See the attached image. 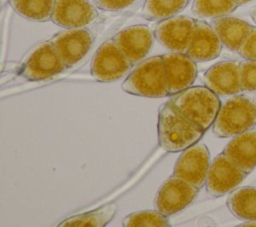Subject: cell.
I'll use <instances>...</instances> for the list:
<instances>
[{"label":"cell","instance_id":"obj_1","mask_svg":"<svg viewBox=\"0 0 256 227\" xmlns=\"http://www.w3.org/2000/svg\"><path fill=\"white\" fill-rule=\"evenodd\" d=\"M158 142L167 152L184 151L199 142L204 130L181 114L168 101L158 111Z\"/></svg>","mask_w":256,"mask_h":227},{"label":"cell","instance_id":"obj_2","mask_svg":"<svg viewBox=\"0 0 256 227\" xmlns=\"http://www.w3.org/2000/svg\"><path fill=\"white\" fill-rule=\"evenodd\" d=\"M168 102L204 131L213 125L221 107L218 95L207 86H191L172 95Z\"/></svg>","mask_w":256,"mask_h":227},{"label":"cell","instance_id":"obj_3","mask_svg":"<svg viewBox=\"0 0 256 227\" xmlns=\"http://www.w3.org/2000/svg\"><path fill=\"white\" fill-rule=\"evenodd\" d=\"M128 94L162 98L169 95V87L162 56H152L138 63L122 83Z\"/></svg>","mask_w":256,"mask_h":227},{"label":"cell","instance_id":"obj_4","mask_svg":"<svg viewBox=\"0 0 256 227\" xmlns=\"http://www.w3.org/2000/svg\"><path fill=\"white\" fill-rule=\"evenodd\" d=\"M256 124L254 102L243 95H233L227 99L218 111L212 125L213 133L220 138L234 137Z\"/></svg>","mask_w":256,"mask_h":227},{"label":"cell","instance_id":"obj_5","mask_svg":"<svg viewBox=\"0 0 256 227\" xmlns=\"http://www.w3.org/2000/svg\"><path fill=\"white\" fill-rule=\"evenodd\" d=\"M133 64L112 38L106 40L96 51L91 61L92 77L102 83H110L124 77Z\"/></svg>","mask_w":256,"mask_h":227},{"label":"cell","instance_id":"obj_6","mask_svg":"<svg viewBox=\"0 0 256 227\" xmlns=\"http://www.w3.org/2000/svg\"><path fill=\"white\" fill-rule=\"evenodd\" d=\"M198 191L196 186L173 174L159 187L154 199L155 209L166 217L175 215L194 201Z\"/></svg>","mask_w":256,"mask_h":227},{"label":"cell","instance_id":"obj_7","mask_svg":"<svg viewBox=\"0 0 256 227\" xmlns=\"http://www.w3.org/2000/svg\"><path fill=\"white\" fill-rule=\"evenodd\" d=\"M247 173L224 152L211 162L207 177L206 190L213 197H220L235 190L245 179Z\"/></svg>","mask_w":256,"mask_h":227},{"label":"cell","instance_id":"obj_8","mask_svg":"<svg viewBox=\"0 0 256 227\" xmlns=\"http://www.w3.org/2000/svg\"><path fill=\"white\" fill-rule=\"evenodd\" d=\"M196 27L189 16H173L159 21L154 29L155 39L169 52L187 53Z\"/></svg>","mask_w":256,"mask_h":227},{"label":"cell","instance_id":"obj_9","mask_svg":"<svg viewBox=\"0 0 256 227\" xmlns=\"http://www.w3.org/2000/svg\"><path fill=\"white\" fill-rule=\"evenodd\" d=\"M67 66L50 40L38 44L24 63L21 75L30 81L52 78Z\"/></svg>","mask_w":256,"mask_h":227},{"label":"cell","instance_id":"obj_10","mask_svg":"<svg viewBox=\"0 0 256 227\" xmlns=\"http://www.w3.org/2000/svg\"><path fill=\"white\" fill-rule=\"evenodd\" d=\"M210 164L208 147L197 142L182 151L175 163L173 174L200 189L205 185Z\"/></svg>","mask_w":256,"mask_h":227},{"label":"cell","instance_id":"obj_11","mask_svg":"<svg viewBox=\"0 0 256 227\" xmlns=\"http://www.w3.org/2000/svg\"><path fill=\"white\" fill-rule=\"evenodd\" d=\"M96 8L89 0H55L51 21L64 29L85 28L98 18Z\"/></svg>","mask_w":256,"mask_h":227},{"label":"cell","instance_id":"obj_12","mask_svg":"<svg viewBox=\"0 0 256 227\" xmlns=\"http://www.w3.org/2000/svg\"><path fill=\"white\" fill-rule=\"evenodd\" d=\"M50 41L68 68L87 54L93 44V35L86 28L65 29L53 35Z\"/></svg>","mask_w":256,"mask_h":227},{"label":"cell","instance_id":"obj_13","mask_svg":"<svg viewBox=\"0 0 256 227\" xmlns=\"http://www.w3.org/2000/svg\"><path fill=\"white\" fill-rule=\"evenodd\" d=\"M113 39L126 54L133 65L145 59L150 52L155 35L147 25L137 24L126 27L117 32Z\"/></svg>","mask_w":256,"mask_h":227},{"label":"cell","instance_id":"obj_14","mask_svg":"<svg viewBox=\"0 0 256 227\" xmlns=\"http://www.w3.org/2000/svg\"><path fill=\"white\" fill-rule=\"evenodd\" d=\"M164 60L169 95H175L191 87L197 76V65L187 53L168 52Z\"/></svg>","mask_w":256,"mask_h":227},{"label":"cell","instance_id":"obj_15","mask_svg":"<svg viewBox=\"0 0 256 227\" xmlns=\"http://www.w3.org/2000/svg\"><path fill=\"white\" fill-rule=\"evenodd\" d=\"M204 83L209 89L221 96H233L242 91L240 62L220 61L212 65L204 74Z\"/></svg>","mask_w":256,"mask_h":227},{"label":"cell","instance_id":"obj_16","mask_svg":"<svg viewBox=\"0 0 256 227\" xmlns=\"http://www.w3.org/2000/svg\"><path fill=\"white\" fill-rule=\"evenodd\" d=\"M222 47L223 44L212 25L196 20L195 31L187 54L196 62H205L217 58Z\"/></svg>","mask_w":256,"mask_h":227},{"label":"cell","instance_id":"obj_17","mask_svg":"<svg viewBox=\"0 0 256 227\" xmlns=\"http://www.w3.org/2000/svg\"><path fill=\"white\" fill-rule=\"evenodd\" d=\"M223 152L247 174L256 167V129L251 128L234 136Z\"/></svg>","mask_w":256,"mask_h":227},{"label":"cell","instance_id":"obj_18","mask_svg":"<svg viewBox=\"0 0 256 227\" xmlns=\"http://www.w3.org/2000/svg\"><path fill=\"white\" fill-rule=\"evenodd\" d=\"M212 27L220 38L223 46L231 51L237 52L254 28L248 22L228 15L213 19Z\"/></svg>","mask_w":256,"mask_h":227},{"label":"cell","instance_id":"obj_19","mask_svg":"<svg viewBox=\"0 0 256 227\" xmlns=\"http://www.w3.org/2000/svg\"><path fill=\"white\" fill-rule=\"evenodd\" d=\"M227 207L240 220L256 221V187L244 186L230 192Z\"/></svg>","mask_w":256,"mask_h":227},{"label":"cell","instance_id":"obj_20","mask_svg":"<svg viewBox=\"0 0 256 227\" xmlns=\"http://www.w3.org/2000/svg\"><path fill=\"white\" fill-rule=\"evenodd\" d=\"M117 209L118 208L116 203H109L105 206H101L98 209L69 217L63 220L61 223H59V226L103 227L106 226L114 218Z\"/></svg>","mask_w":256,"mask_h":227},{"label":"cell","instance_id":"obj_21","mask_svg":"<svg viewBox=\"0 0 256 227\" xmlns=\"http://www.w3.org/2000/svg\"><path fill=\"white\" fill-rule=\"evenodd\" d=\"M10 6L21 17L35 22L51 20L55 0H9Z\"/></svg>","mask_w":256,"mask_h":227},{"label":"cell","instance_id":"obj_22","mask_svg":"<svg viewBox=\"0 0 256 227\" xmlns=\"http://www.w3.org/2000/svg\"><path fill=\"white\" fill-rule=\"evenodd\" d=\"M189 0H146L142 16L149 21H162L180 13Z\"/></svg>","mask_w":256,"mask_h":227},{"label":"cell","instance_id":"obj_23","mask_svg":"<svg viewBox=\"0 0 256 227\" xmlns=\"http://www.w3.org/2000/svg\"><path fill=\"white\" fill-rule=\"evenodd\" d=\"M236 0H194L191 11L198 18H219L233 12Z\"/></svg>","mask_w":256,"mask_h":227},{"label":"cell","instance_id":"obj_24","mask_svg":"<svg viewBox=\"0 0 256 227\" xmlns=\"http://www.w3.org/2000/svg\"><path fill=\"white\" fill-rule=\"evenodd\" d=\"M122 224L124 227H167L170 226L166 216L157 210H140L127 215Z\"/></svg>","mask_w":256,"mask_h":227},{"label":"cell","instance_id":"obj_25","mask_svg":"<svg viewBox=\"0 0 256 227\" xmlns=\"http://www.w3.org/2000/svg\"><path fill=\"white\" fill-rule=\"evenodd\" d=\"M240 80L242 91H256V61L240 62Z\"/></svg>","mask_w":256,"mask_h":227},{"label":"cell","instance_id":"obj_26","mask_svg":"<svg viewBox=\"0 0 256 227\" xmlns=\"http://www.w3.org/2000/svg\"><path fill=\"white\" fill-rule=\"evenodd\" d=\"M136 0H93V4L103 11H120L131 6Z\"/></svg>","mask_w":256,"mask_h":227},{"label":"cell","instance_id":"obj_27","mask_svg":"<svg viewBox=\"0 0 256 227\" xmlns=\"http://www.w3.org/2000/svg\"><path fill=\"white\" fill-rule=\"evenodd\" d=\"M245 60L256 61V28H253L248 38L238 51Z\"/></svg>","mask_w":256,"mask_h":227},{"label":"cell","instance_id":"obj_28","mask_svg":"<svg viewBox=\"0 0 256 227\" xmlns=\"http://www.w3.org/2000/svg\"><path fill=\"white\" fill-rule=\"evenodd\" d=\"M239 226H256V221H246V223H242Z\"/></svg>","mask_w":256,"mask_h":227},{"label":"cell","instance_id":"obj_29","mask_svg":"<svg viewBox=\"0 0 256 227\" xmlns=\"http://www.w3.org/2000/svg\"><path fill=\"white\" fill-rule=\"evenodd\" d=\"M249 1H251V0H236V2L238 3V5H240V4H244V3H247V2H249Z\"/></svg>","mask_w":256,"mask_h":227},{"label":"cell","instance_id":"obj_30","mask_svg":"<svg viewBox=\"0 0 256 227\" xmlns=\"http://www.w3.org/2000/svg\"><path fill=\"white\" fill-rule=\"evenodd\" d=\"M252 16H253V19H254V21L256 22V9L253 11V13H252Z\"/></svg>","mask_w":256,"mask_h":227},{"label":"cell","instance_id":"obj_31","mask_svg":"<svg viewBox=\"0 0 256 227\" xmlns=\"http://www.w3.org/2000/svg\"><path fill=\"white\" fill-rule=\"evenodd\" d=\"M254 105H255V108H256V96H255V98H254Z\"/></svg>","mask_w":256,"mask_h":227}]
</instances>
